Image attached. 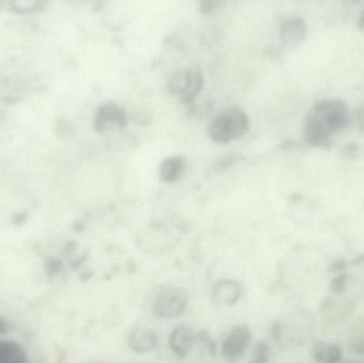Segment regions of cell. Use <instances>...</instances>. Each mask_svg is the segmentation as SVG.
Masks as SVG:
<instances>
[{
	"label": "cell",
	"instance_id": "obj_1",
	"mask_svg": "<svg viewBox=\"0 0 364 363\" xmlns=\"http://www.w3.org/2000/svg\"><path fill=\"white\" fill-rule=\"evenodd\" d=\"M348 123L350 113L344 102L336 99L318 102L306 119V140L314 146H329L331 138L346 129Z\"/></svg>",
	"mask_w": 364,
	"mask_h": 363
},
{
	"label": "cell",
	"instance_id": "obj_2",
	"mask_svg": "<svg viewBox=\"0 0 364 363\" xmlns=\"http://www.w3.org/2000/svg\"><path fill=\"white\" fill-rule=\"evenodd\" d=\"M250 129V119L243 110L231 108L220 113L210 124V139L216 144L226 145L243 136Z\"/></svg>",
	"mask_w": 364,
	"mask_h": 363
},
{
	"label": "cell",
	"instance_id": "obj_3",
	"mask_svg": "<svg viewBox=\"0 0 364 363\" xmlns=\"http://www.w3.org/2000/svg\"><path fill=\"white\" fill-rule=\"evenodd\" d=\"M203 87V74L194 68L176 70L168 80V91L184 104L192 102L200 94Z\"/></svg>",
	"mask_w": 364,
	"mask_h": 363
},
{
	"label": "cell",
	"instance_id": "obj_4",
	"mask_svg": "<svg viewBox=\"0 0 364 363\" xmlns=\"http://www.w3.org/2000/svg\"><path fill=\"white\" fill-rule=\"evenodd\" d=\"M188 294L181 289H168L161 292L153 305L154 315L160 319L179 317L188 306Z\"/></svg>",
	"mask_w": 364,
	"mask_h": 363
},
{
	"label": "cell",
	"instance_id": "obj_5",
	"mask_svg": "<svg viewBox=\"0 0 364 363\" xmlns=\"http://www.w3.org/2000/svg\"><path fill=\"white\" fill-rule=\"evenodd\" d=\"M127 121V113L119 104L107 102L96 111L94 128L98 132L111 131L125 127Z\"/></svg>",
	"mask_w": 364,
	"mask_h": 363
},
{
	"label": "cell",
	"instance_id": "obj_6",
	"mask_svg": "<svg viewBox=\"0 0 364 363\" xmlns=\"http://www.w3.org/2000/svg\"><path fill=\"white\" fill-rule=\"evenodd\" d=\"M252 340V332L246 325H237L231 330L223 345V355L227 360L237 362L245 354Z\"/></svg>",
	"mask_w": 364,
	"mask_h": 363
},
{
	"label": "cell",
	"instance_id": "obj_7",
	"mask_svg": "<svg viewBox=\"0 0 364 363\" xmlns=\"http://www.w3.org/2000/svg\"><path fill=\"white\" fill-rule=\"evenodd\" d=\"M157 336L149 328L136 327L130 332L129 345L136 353H149L157 347Z\"/></svg>",
	"mask_w": 364,
	"mask_h": 363
},
{
	"label": "cell",
	"instance_id": "obj_8",
	"mask_svg": "<svg viewBox=\"0 0 364 363\" xmlns=\"http://www.w3.org/2000/svg\"><path fill=\"white\" fill-rule=\"evenodd\" d=\"M194 332L186 326L175 328L171 335L170 345L173 353L179 358H184L194 345Z\"/></svg>",
	"mask_w": 364,
	"mask_h": 363
},
{
	"label": "cell",
	"instance_id": "obj_9",
	"mask_svg": "<svg viewBox=\"0 0 364 363\" xmlns=\"http://www.w3.org/2000/svg\"><path fill=\"white\" fill-rule=\"evenodd\" d=\"M306 36V25L301 19L289 18L280 27V40L284 45H296Z\"/></svg>",
	"mask_w": 364,
	"mask_h": 363
},
{
	"label": "cell",
	"instance_id": "obj_10",
	"mask_svg": "<svg viewBox=\"0 0 364 363\" xmlns=\"http://www.w3.org/2000/svg\"><path fill=\"white\" fill-rule=\"evenodd\" d=\"M186 170V160L181 156L168 157L160 166V180L164 183H176Z\"/></svg>",
	"mask_w": 364,
	"mask_h": 363
},
{
	"label": "cell",
	"instance_id": "obj_11",
	"mask_svg": "<svg viewBox=\"0 0 364 363\" xmlns=\"http://www.w3.org/2000/svg\"><path fill=\"white\" fill-rule=\"evenodd\" d=\"M241 296V288L235 281H225L218 283L213 291V300L218 305L235 304Z\"/></svg>",
	"mask_w": 364,
	"mask_h": 363
},
{
	"label": "cell",
	"instance_id": "obj_12",
	"mask_svg": "<svg viewBox=\"0 0 364 363\" xmlns=\"http://www.w3.org/2000/svg\"><path fill=\"white\" fill-rule=\"evenodd\" d=\"M26 360L25 350L18 343L12 340H0V363H23Z\"/></svg>",
	"mask_w": 364,
	"mask_h": 363
},
{
	"label": "cell",
	"instance_id": "obj_13",
	"mask_svg": "<svg viewBox=\"0 0 364 363\" xmlns=\"http://www.w3.org/2000/svg\"><path fill=\"white\" fill-rule=\"evenodd\" d=\"M50 0H10L11 10L19 15L36 14L47 8Z\"/></svg>",
	"mask_w": 364,
	"mask_h": 363
},
{
	"label": "cell",
	"instance_id": "obj_14",
	"mask_svg": "<svg viewBox=\"0 0 364 363\" xmlns=\"http://www.w3.org/2000/svg\"><path fill=\"white\" fill-rule=\"evenodd\" d=\"M314 359L318 362H338L341 360V347L336 345H326V343H316L314 347Z\"/></svg>",
	"mask_w": 364,
	"mask_h": 363
},
{
	"label": "cell",
	"instance_id": "obj_15",
	"mask_svg": "<svg viewBox=\"0 0 364 363\" xmlns=\"http://www.w3.org/2000/svg\"><path fill=\"white\" fill-rule=\"evenodd\" d=\"M222 2L223 0H198L199 9L201 12L209 14L220 8Z\"/></svg>",
	"mask_w": 364,
	"mask_h": 363
},
{
	"label": "cell",
	"instance_id": "obj_16",
	"mask_svg": "<svg viewBox=\"0 0 364 363\" xmlns=\"http://www.w3.org/2000/svg\"><path fill=\"white\" fill-rule=\"evenodd\" d=\"M346 281H348V278H346V274H341L336 277L333 283H331V290L333 292H337V293L343 291L346 289Z\"/></svg>",
	"mask_w": 364,
	"mask_h": 363
},
{
	"label": "cell",
	"instance_id": "obj_17",
	"mask_svg": "<svg viewBox=\"0 0 364 363\" xmlns=\"http://www.w3.org/2000/svg\"><path fill=\"white\" fill-rule=\"evenodd\" d=\"M346 268V262L343 260H339V261L335 262V264L333 266V271H341Z\"/></svg>",
	"mask_w": 364,
	"mask_h": 363
}]
</instances>
